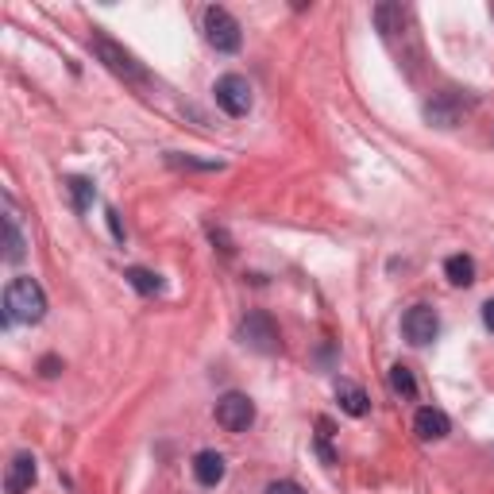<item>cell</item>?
I'll return each instance as SVG.
<instances>
[{
    "mask_svg": "<svg viewBox=\"0 0 494 494\" xmlns=\"http://www.w3.org/2000/svg\"><path fill=\"white\" fill-rule=\"evenodd\" d=\"M36 479H39L36 456H31V452H15L8 471H5V490L8 494H27L31 487H36Z\"/></svg>",
    "mask_w": 494,
    "mask_h": 494,
    "instance_id": "obj_9",
    "label": "cell"
},
{
    "mask_svg": "<svg viewBox=\"0 0 494 494\" xmlns=\"http://www.w3.org/2000/svg\"><path fill=\"white\" fill-rule=\"evenodd\" d=\"M414 433L421 437V440H444L452 433V421L440 414V409H433V406H425V409H417V417H414Z\"/></svg>",
    "mask_w": 494,
    "mask_h": 494,
    "instance_id": "obj_10",
    "label": "cell"
},
{
    "mask_svg": "<svg viewBox=\"0 0 494 494\" xmlns=\"http://www.w3.org/2000/svg\"><path fill=\"white\" fill-rule=\"evenodd\" d=\"M490 15H494V5H490Z\"/></svg>",
    "mask_w": 494,
    "mask_h": 494,
    "instance_id": "obj_24",
    "label": "cell"
},
{
    "mask_svg": "<svg viewBox=\"0 0 494 494\" xmlns=\"http://www.w3.org/2000/svg\"><path fill=\"white\" fill-rule=\"evenodd\" d=\"M468 108H471L468 97H459L456 89H448V93H437L433 101H425V120H429L433 128H456L459 120H464Z\"/></svg>",
    "mask_w": 494,
    "mask_h": 494,
    "instance_id": "obj_8",
    "label": "cell"
},
{
    "mask_svg": "<svg viewBox=\"0 0 494 494\" xmlns=\"http://www.w3.org/2000/svg\"><path fill=\"white\" fill-rule=\"evenodd\" d=\"M328 440H333V421L321 417V421H317V448H321L324 464H336V452H333V444H328Z\"/></svg>",
    "mask_w": 494,
    "mask_h": 494,
    "instance_id": "obj_19",
    "label": "cell"
},
{
    "mask_svg": "<svg viewBox=\"0 0 494 494\" xmlns=\"http://www.w3.org/2000/svg\"><path fill=\"white\" fill-rule=\"evenodd\" d=\"M252 421H255V402L247 398V394L232 390V394H224V398L217 402V425L228 433H247L252 429Z\"/></svg>",
    "mask_w": 494,
    "mask_h": 494,
    "instance_id": "obj_5",
    "label": "cell"
},
{
    "mask_svg": "<svg viewBox=\"0 0 494 494\" xmlns=\"http://www.w3.org/2000/svg\"><path fill=\"white\" fill-rule=\"evenodd\" d=\"M444 274L452 286H471L475 283V259L471 255H448L444 259Z\"/></svg>",
    "mask_w": 494,
    "mask_h": 494,
    "instance_id": "obj_14",
    "label": "cell"
},
{
    "mask_svg": "<svg viewBox=\"0 0 494 494\" xmlns=\"http://www.w3.org/2000/svg\"><path fill=\"white\" fill-rule=\"evenodd\" d=\"M240 344L259 352V355H274L278 348H283V336H278V324H274L271 313H262V309L247 313V317L240 321Z\"/></svg>",
    "mask_w": 494,
    "mask_h": 494,
    "instance_id": "obj_3",
    "label": "cell"
},
{
    "mask_svg": "<svg viewBox=\"0 0 494 494\" xmlns=\"http://www.w3.org/2000/svg\"><path fill=\"white\" fill-rule=\"evenodd\" d=\"M390 390L402 394V398H414V394H417V378H414V371H409L406 364L390 367Z\"/></svg>",
    "mask_w": 494,
    "mask_h": 494,
    "instance_id": "obj_17",
    "label": "cell"
},
{
    "mask_svg": "<svg viewBox=\"0 0 494 494\" xmlns=\"http://www.w3.org/2000/svg\"><path fill=\"white\" fill-rule=\"evenodd\" d=\"M371 20H375V27L383 31V39H394L402 31V24H406V12L398 8V5H378L375 12H371Z\"/></svg>",
    "mask_w": 494,
    "mask_h": 494,
    "instance_id": "obj_13",
    "label": "cell"
},
{
    "mask_svg": "<svg viewBox=\"0 0 494 494\" xmlns=\"http://www.w3.org/2000/svg\"><path fill=\"white\" fill-rule=\"evenodd\" d=\"M46 313V293L31 274L12 278L5 290V324H39Z\"/></svg>",
    "mask_w": 494,
    "mask_h": 494,
    "instance_id": "obj_1",
    "label": "cell"
},
{
    "mask_svg": "<svg viewBox=\"0 0 494 494\" xmlns=\"http://www.w3.org/2000/svg\"><path fill=\"white\" fill-rule=\"evenodd\" d=\"M212 93H217V105L228 117H247V112H252V86H247V77H240V74H224Z\"/></svg>",
    "mask_w": 494,
    "mask_h": 494,
    "instance_id": "obj_6",
    "label": "cell"
},
{
    "mask_svg": "<svg viewBox=\"0 0 494 494\" xmlns=\"http://www.w3.org/2000/svg\"><path fill=\"white\" fill-rule=\"evenodd\" d=\"M224 471H228V464H224L221 452L205 448V452L193 456V475H197V483H201V487H217L224 479Z\"/></svg>",
    "mask_w": 494,
    "mask_h": 494,
    "instance_id": "obj_11",
    "label": "cell"
},
{
    "mask_svg": "<svg viewBox=\"0 0 494 494\" xmlns=\"http://www.w3.org/2000/svg\"><path fill=\"white\" fill-rule=\"evenodd\" d=\"M66 190H70L74 209H77V212H86V209L93 205V197H97V190H93L89 178H70V182H66Z\"/></svg>",
    "mask_w": 494,
    "mask_h": 494,
    "instance_id": "obj_18",
    "label": "cell"
},
{
    "mask_svg": "<svg viewBox=\"0 0 494 494\" xmlns=\"http://www.w3.org/2000/svg\"><path fill=\"white\" fill-rule=\"evenodd\" d=\"M402 333H406V340L414 344V348H425V344H433V340L440 336V317H437V309H429V305L406 309Z\"/></svg>",
    "mask_w": 494,
    "mask_h": 494,
    "instance_id": "obj_7",
    "label": "cell"
},
{
    "mask_svg": "<svg viewBox=\"0 0 494 494\" xmlns=\"http://www.w3.org/2000/svg\"><path fill=\"white\" fill-rule=\"evenodd\" d=\"M128 283H131V290H139V293H147V298H151V293H159L162 290V278L155 274V271H147V267H128Z\"/></svg>",
    "mask_w": 494,
    "mask_h": 494,
    "instance_id": "obj_16",
    "label": "cell"
},
{
    "mask_svg": "<svg viewBox=\"0 0 494 494\" xmlns=\"http://www.w3.org/2000/svg\"><path fill=\"white\" fill-rule=\"evenodd\" d=\"M108 228H112V236H117L124 243V228H120V217H117V209H108Z\"/></svg>",
    "mask_w": 494,
    "mask_h": 494,
    "instance_id": "obj_22",
    "label": "cell"
},
{
    "mask_svg": "<svg viewBox=\"0 0 494 494\" xmlns=\"http://www.w3.org/2000/svg\"><path fill=\"white\" fill-rule=\"evenodd\" d=\"M267 494H305V490L298 483H290V479H278V483L267 487Z\"/></svg>",
    "mask_w": 494,
    "mask_h": 494,
    "instance_id": "obj_20",
    "label": "cell"
},
{
    "mask_svg": "<svg viewBox=\"0 0 494 494\" xmlns=\"http://www.w3.org/2000/svg\"><path fill=\"white\" fill-rule=\"evenodd\" d=\"M5 259L8 262L24 259V236H20V224H15V212H8V217H5Z\"/></svg>",
    "mask_w": 494,
    "mask_h": 494,
    "instance_id": "obj_15",
    "label": "cell"
},
{
    "mask_svg": "<svg viewBox=\"0 0 494 494\" xmlns=\"http://www.w3.org/2000/svg\"><path fill=\"white\" fill-rule=\"evenodd\" d=\"M93 51H97V58H101L117 77H124V81H147L143 62L131 55V51H124L120 43H112L108 36H101V31H93Z\"/></svg>",
    "mask_w": 494,
    "mask_h": 494,
    "instance_id": "obj_4",
    "label": "cell"
},
{
    "mask_svg": "<svg viewBox=\"0 0 494 494\" xmlns=\"http://www.w3.org/2000/svg\"><path fill=\"white\" fill-rule=\"evenodd\" d=\"M336 402H340V409H344L348 417H367V409H371L364 386L348 383V378H340V383H336Z\"/></svg>",
    "mask_w": 494,
    "mask_h": 494,
    "instance_id": "obj_12",
    "label": "cell"
},
{
    "mask_svg": "<svg viewBox=\"0 0 494 494\" xmlns=\"http://www.w3.org/2000/svg\"><path fill=\"white\" fill-rule=\"evenodd\" d=\"M483 324H487L490 333H494V298H490V302L483 305Z\"/></svg>",
    "mask_w": 494,
    "mask_h": 494,
    "instance_id": "obj_23",
    "label": "cell"
},
{
    "mask_svg": "<svg viewBox=\"0 0 494 494\" xmlns=\"http://www.w3.org/2000/svg\"><path fill=\"white\" fill-rule=\"evenodd\" d=\"M201 27H205V39L212 51H221V55H236L240 46H243V31L236 24V15L221 8V5H209L205 15H201Z\"/></svg>",
    "mask_w": 494,
    "mask_h": 494,
    "instance_id": "obj_2",
    "label": "cell"
},
{
    "mask_svg": "<svg viewBox=\"0 0 494 494\" xmlns=\"http://www.w3.org/2000/svg\"><path fill=\"white\" fill-rule=\"evenodd\" d=\"M58 367H62V364H58V359H55V355H46V359H43V364H39V371H43L46 378H55V375H58Z\"/></svg>",
    "mask_w": 494,
    "mask_h": 494,
    "instance_id": "obj_21",
    "label": "cell"
}]
</instances>
